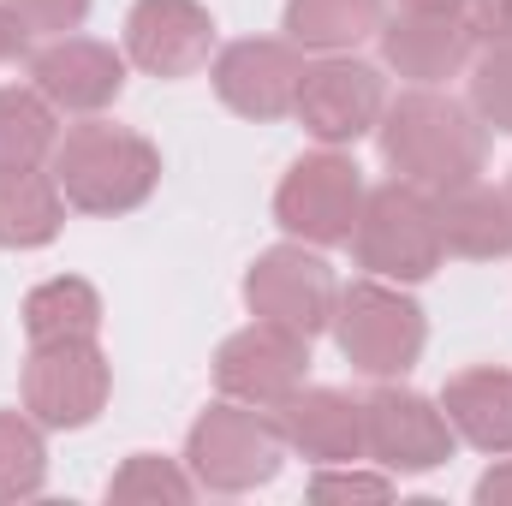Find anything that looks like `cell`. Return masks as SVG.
I'll return each instance as SVG.
<instances>
[{
    "label": "cell",
    "mask_w": 512,
    "mask_h": 506,
    "mask_svg": "<svg viewBox=\"0 0 512 506\" xmlns=\"http://www.w3.org/2000/svg\"><path fill=\"white\" fill-rule=\"evenodd\" d=\"M471 108L489 131L512 137V42H483L471 60Z\"/></svg>",
    "instance_id": "d4e9b609"
},
{
    "label": "cell",
    "mask_w": 512,
    "mask_h": 506,
    "mask_svg": "<svg viewBox=\"0 0 512 506\" xmlns=\"http://www.w3.org/2000/svg\"><path fill=\"white\" fill-rule=\"evenodd\" d=\"M441 411L453 423V435L477 453H512V370H465V376L447 381L441 393Z\"/></svg>",
    "instance_id": "ac0fdd59"
},
{
    "label": "cell",
    "mask_w": 512,
    "mask_h": 506,
    "mask_svg": "<svg viewBox=\"0 0 512 506\" xmlns=\"http://www.w3.org/2000/svg\"><path fill=\"white\" fill-rule=\"evenodd\" d=\"M346 245H352L364 274L393 280V286H417L447 262L441 227H435V197L423 185H405V179H387L376 191H364V215H358Z\"/></svg>",
    "instance_id": "277c9868"
},
{
    "label": "cell",
    "mask_w": 512,
    "mask_h": 506,
    "mask_svg": "<svg viewBox=\"0 0 512 506\" xmlns=\"http://www.w3.org/2000/svg\"><path fill=\"white\" fill-rule=\"evenodd\" d=\"M334 340H340V358L370 381H399L429 346V322H423V304L393 286V280H352L340 286V304H334Z\"/></svg>",
    "instance_id": "3957f363"
},
{
    "label": "cell",
    "mask_w": 512,
    "mask_h": 506,
    "mask_svg": "<svg viewBox=\"0 0 512 506\" xmlns=\"http://www.w3.org/2000/svg\"><path fill=\"white\" fill-rule=\"evenodd\" d=\"M477 42H512V0H465Z\"/></svg>",
    "instance_id": "83f0119b"
},
{
    "label": "cell",
    "mask_w": 512,
    "mask_h": 506,
    "mask_svg": "<svg viewBox=\"0 0 512 506\" xmlns=\"http://www.w3.org/2000/svg\"><path fill=\"white\" fill-rule=\"evenodd\" d=\"M358 215H364V173L352 155H340L328 143L316 155H298L274 191V221L298 245H316V251L346 245Z\"/></svg>",
    "instance_id": "8992f818"
},
{
    "label": "cell",
    "mask_w": 512,
    "mask_h": 506,
    "mask_svg": "<svg viewBox=\"0 0 512 506\" xmlns=\"http://www.w3.org/2000/svg\"><path fill=\"white\" fill-rule=\"evenodd\" d=\"M310 501H393V471L322 465V471L310 477Z\"/></svg>",
    "instance_id": "484cf974"
},
{
    "label": "cell",
    "mask_w": 512,
    "mask_h": 506,
    "mask_svg": "<svg viewBox=\"0 0 512 506\" xmlns=\"http://www.w3.org/2000/svg\"><path fill=\"white\" fill-rule=\"evenodd\" d=\"M304 381H310V340L280 322H262V316L251 328L227 334L215 352V387H221V399H239V405L274 411Z\"/></svg>",
    "instance_id": "8fae6325"
},
{
    "label": "cell",
    "mask_w": 512,
    "mask_h": 506,
    "mask_svg": "<svg viewBox=\"0 0 512 506\" xmlns=\"http://www.w3.org/2000/svg\"><path fill=\"white\" fill-rule=\"evenodd\" d=\"M197 495V477L179 465V459H161V453H131L126 465L114 471V483H108V501L120 506H179Z\"/></svg>",
    "instance_id": "cb8c5ba5"
},
{
    "label": "cell",
    "mask_w": 512,
    "mask_h": 506,
    "mask_svg": "<svg viewBox=\"0 0 512 506\" xmlns=\"http://www.w3.org/2000/svg\"><path fill=\"white\" fill-rule=\"evenodd\" d=\"M36 36H72L90 18V0H6Z\"/></svg>",
    "instance_id": "4316f807"
},
{
    "label": "cell",
    "mask_w": 512,
    "mask_h": 506,
    "mask_svg": "<svg viewBox=\"0 0 512 506\" xmlns=\"http://www.w3.org/2000/svg\"><path fill=\"white\" fill-rule=\"evenodd\" d=\"M280 459H286V441L274 411L239 405V399L209 405L185 435V471L209 495H251L280 477Z\"/></svg>",
    "instance_id": "5b68a950"
},
{
    "label": "cell",
    "mask_w": 512,
    "mask_h": 506,
    "mask_svg": "<svg viewBox=\"0 0 512 506\" xmlns=\"http://www.w3.org/2000/svg\"><path fill=\"white\" fill-rule=\"evenodd\" d=\"M215 18L203 0H137L126 12V60L149 78H191L209 66Z\"/></svg>",
    "instance_id": "5bb4252c"
},
{
    "label": "cell",
    "mask_w": 512,
    "mask_h": 506,
    "mask_svg": "<svg viewBox=\"0 0 512 506\" xmlns=\"http://www.w3.org/2000/svg\"><path fill=\"white\" fill-rule=\"evenodd\" d=\"M435 197V227H441V251L465 256V262H495L512 256V197L483 185V179H465V185H447V191H429Z\"/></svg>",
    "instance_id": "e0dca14e"
},
{
    "label": "cell",
    "mask_w": 512,
    "mask_h": 506,
    "mask_svg": "<svg viewBox=\"0 0 512 506\" xmlns=\"http://www.w3.org/2000/svg\"><path fill=\"white\" fill-rule=\"evenodd\" d=\"M376 137H382V161L393 167V179L423 185V191L483 179V161H489V126L477 120L471 102L447 96L441 84L399 90L376 120Z\"/></svg>",
    "instance_id": "6da1fadb"
},
{
    "label": "cell",
    "mask_w": 512,
    "mask_h": 506,
    "mask_svg": "<svg viewBox=\"0 0 512 506\" xmlns=\"http://www.w3.org/2000/svg\"><path fill=\"white\" fill-rule=\"evenodd\" d=\"M30 36H36V30H30V24H24V18H18L6 0H0V66H18V60H30Z\"/></svg>",
    "instance_id": "f1b7e54d"
},
{
    "label": "cell",
    "mask_w": 512,
    "mask_h": 506,
    "mask_svg": "<svg viewBox=\"0 0 512 506\" xmlns=\"http://www.w3.org/2000/svg\"><path fill=\"white\" fill-rule=\"evenodd\" d=\"M477 506H512V459L489 465V471L477 477Z\"/></svg>",
    "instance_id": "f546056e"
},
{
    "label": "cell",
    "mask_w": 512,
    "mask_h": 506,
    "mask_svg": "<svg viewBox=\"0 0 512 506\" xmlns=\"http://www.w3.org/2000/svg\"><path fill=\"white\" fill-rule=\"evenodd\" d=\"M376 42H382V60L411 84H447V78L471 72V60L483 48L465 12H405V6L382 18Z\"/></svg>",
    "instance_id": "9a60e30c"
},
{
    "label": "cell",
    "mask_w": 512,
    "mask_h": 506,
    "mask_svg": "<svg viewBox=\"0 0 512 506\" xmlns=\"http://www.w3.org/2000/svg\"><path fill=\"white\" fill-rule=\"evenodd\" d=\"M48 483L42 423L30 411H0V501H30Z\"/></svg>",
    "instance_id": "603a6c76"
},
{
    "label": "cell",
    "mask_w": 512,
    "mask_h": 506,
    "mask_svg": "<svg viewBox=\"0 0 512 506\" xmlns=\"http://www.w3.org/2000/svg\"><path fill=\"white\" fill-rule=\"evenodd\" d=\"M280 441L286 453L310 459V465H352L364 459V399L340 393V387H298L286 405H274Z\"/></svg>",
    "instance_id": "2e32d148"
},
{
    "label": "cell",
    "mask_w": 512,
    "mask_h": 506,
    "mask_svg": "<svg viewBox=\"0 0 512 506\" xmlns=\"http://www.w3.org/2000/svg\"><path fill=\"white\" fill-rule=\"evenodd\" d=\"M114 393V364L96 340H48L30 346L24 364V411L42 429H84L102 417Z\"/></svg>",
    "instance_id": "ba28073f"
},
{
    "label": "cell",
    "mask_w": 512,
    "mask_h": 506,
    "mask_svg": "<svg viewBox=\"0 0 512 506\" xmlns=\"http://www.w3.org/2000/svg\"><path fill=\"white\" fill-rule=\"evenodd\" d=\"M245 304H251V316H262V322H280V328L316 340V334L334 328L340 280H334V268L316 256V245H298V239H292V245H274V251H262L251 262V274H245Z\"/></svg>",
    "instance_id": "9c48e42d"
},
{
    "label": "cell",
    "mask_w": 512,
    "mask_h": 506,
    "mask_svg": "<svg viewBox=\"0 0 512 506\" xmlns=\"http://www.w3.org/2000/svg\"><path fill=\"white\" fill-rule=\"evenodd\" d=\"M387 18V0H286V42L310 54H352Z\"/></svg>",
    "instance_id": "ffe728a7"
},
{
    "label": "cell",
    "mask_w": 512,
    "mask_h": 506,
    "mask_svg": "<svg viewBox=\"0 0 512 506\" xmlns=\"http://www.w3.org/2000/svg\"><path fill=\"white\" fill-rule=\"evenodd\" d=\"M405 12H465V0H399Z\"/></svg>",
    "instance_id": "4dcf8cb0"
},
{
    "label": "cell",
    "mask_w": 512,
    "mask_h": 506,
    "mask_svg": "<svg viewBox=\"0 0 512 506\" xmlns=\"http://www.w3.org/2000/svg\"><path fill=\"white\" fill-rule=\"evenodd\" d=\"M507 197H512V185H507Z\"/></svg>",
    "instance_id": "1f68e13d"
},
{
    "label": "cell",
    "mask_w": 512,
    "mask_h": 506,
    "mask_svg": "<svg viewBox=\"0 0 512 506\" xmlns=\"http://www.w3.org/2000/svg\"><path fill=\"white\" fill-rule=\"evenodd\" d=\"M459 447L441 399L399 387V381H376V393H364V453L393 471V477H423L435 465H447Z\"/></svg>",
    "instance_id": "52a82bcc"
},
{
    "label": "cell",
    "mask_w": 512,
    "mask_h": 506,
    "mask_svg": "<svg viewBox=\"0 0 512 506\" xmlns=\"http://www.w3.org/2000/svg\"><path fill=\"white\" fill-rule=\"evenodd\" d=\"M24 334L30 346L48 340H96L102 334V292L84 274H54L24 292Z\"/></svg>",
    "instance_id": "44dd1931"
},
{
    "label": "cell",
    "mask_w": 512,
    "mask_h": 506,
    "mask_svg": "<svg viewBox=\"0 0 512 506\" xmlns=\"http://www.w3.org/2000/svg\"><path fill=\"white\" fill-rule=\"evenodd\" d=\"M215 96L239 120H286L298 108V78H304V48L286 36H239L215 54L209 66Z\"/></svg>",
    "instance_id": "7c38bea8"
},
{
    "label": "cell",
    "mask_w": 512,
    "mask_h": 506,
    "mask_svg": "<svg viewBox=\"0 0 512 506\" xmlns=\"http://www.w3.org/2000/svg\"><path fill=\"white\" fill-rule=\"evenodd\" d=\"M60 143V108L36 84H0V167H42Z\"/></svg>",
    "instance_id": "7402d4cb"
},
{
    "label": "cell",
    "mask_w": 512,
    "mask_h": 506,
    "mask_svg": "<svg viewBox=\"0 0 512 506\" xmlns=\"http://www.w3.org/2000/svg\"><path fill=\"white\" fill-rule=\"evenodd\" d=\"M48 167H54V179L78 215H131L161 185V149L143 131L96 120V114L84 126L60 131Z\"/></svg>",
    "instance_id": "7a4b0ae2"
},
{
    "label": "cell",
    "mask_w": 512,
    "mask_h": 506,
    "mask_svg": "<svg viewBox=\"0 0 512 506\" xmlns=\"http://www.w3.org/2000/svg\"><path fill=\"white\" fill-rule=\"evenodd\" d=\"M387 108V78L370 60H352V54H322L316 66H304L298 78V126L310 131L316 143L340 149V143H358L364 131H376Z\"/></svg>",
    "instance_id": "30bf717a"
},
{
    "label": "cell",
    "mask_w": 512,
    "mask_h": 506,
    "mask_svg": "<svg viewBox=\"0 0 512 506\" xmlns=\"http://www.w3.org/2000/svg\"><path fill=\"white\" fill-rule=\"evenodd\" d=\"M66 191L54 167H0V245L6 251H42L66 227Z\"/></svg>",
    "instance_id": "d6986e66"
},
{
    "label": "cell",
    "mask_w": 512,
    "mask_h": 506,
    "mask_svg": "<svg viewBox=\"0 0 512 506\" xmlns=\"http://www.w3.org/2000/svg\"><path fill=\"white\" fill-rule=\"evenodd\" d=\"M24 66H30V84H36L60 114L90 120V114H102V108L120 102L131 60H126V48L72 30V36H48L42 48H30Z\"/></svg>",
    "instance_id": "4fadbf2b"
}]
</instances>
